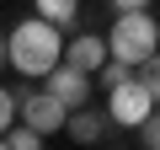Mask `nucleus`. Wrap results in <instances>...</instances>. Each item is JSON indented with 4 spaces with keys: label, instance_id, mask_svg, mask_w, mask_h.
I'll list each match as a JSON object with an SVG mask.
<instances>
[{
    "label": "nucleus",
    "instance_id": "dca6fc26",
    "mask_svg": "<svg viewBox=\"0 0 160 150\" xmlns=\"http://www.w3.org/2000/svg\"><path fill=\"white\" fill-rule=\"evenodd\" d=\"M155 54H160V48H155Z\"/></svg>",
    "mask_w": 160,
    "mask_h": 150
},
{
    "label": "nucleus",
    "instance_id": "39448f33",
    "mask_svg": "<svg viewBox=\"0 0 160 150\" xmlns=\"http://www.w3.org/2000/svg\"><path fill=\"white\" fill-rule=\"evenodd\" d=\"M16 97H22V118H27L38 134H59V129L69 123V107H64L48 86H43V91H16Z\"/></svg>",
    "mask_w": 160,
    "mask_h": 150
},
{
    "label": "nucleus",
    "instance_id": "7ed1b4c3",
    "mask_svg": "<svg viewBox=\"0 0 160 150\" xmlns=\"http://www.w3.org/2000/svg\"><path fill=\"white\" fill-rule=\"evenodd\" d=\"M155 107H160V102H155V91L139 81V70L128 75L123 86H112V91H107V113H112V123H118V129H139Z\"/></svg>",
    "mask_w": 160,
    "mask_h": 150
},
{
    "label": "nucleus",
    "instance_id": "1a4fd4ad",
    "mask_svg": "<svg viewBox=\"0 0 160 150\" xmlns=\"http://www.w3.org/2000/svg\"><path fill=\"white\" fill-rule=\"evenodd\" d=\"M38 6V16H48V22H59V27H69L75 16H80V0H32Z\"/></svg>",
    "mask_w": 160,
    "mask_h": 150
},
{
    "label": "nucleus",
    "instance_id": "9b49d317",
    "mask_svg": "<svg viewBox=\"0 0 160 150\" xmlns=\"http://www.w3.org/2000/svg\"><path fill=\"white\" fill-rule=\"evenodd\" d=\"M16 118H22V97H16L11 86H0V134H6Z\"/></svg>",
    "mask_w": 160,
    "mask_h": 150
},
{
    "label": "nucleus",
    "instance_id": "f03ea898",
    "mask_svg": "<svg viewBox=\"0 0 160 150\" xmlns=\"http://www.w3.org/2000/svg\"><path fill=\"white\" fill-rule=\"evenodd\" d=\"M107 43H112V54H118V59L144 64V59L160 48V22L149 16V6H144V11H118V22H112Z\"/></svg>",
    "mask_w": 160,
    "mask_h": 150
},
{
    "label": "nucleus",
    "instance_id": "423d86ee",
    "mask_svg": "<svg viewBox=\"0 0 160 150\" xmlns=\"http://www.w3.org/2000/svg\"><path fill=\"white\" fill-rule=\"evenodd\" d=\"M64 59L96 75V70H102V64L112 59V43H107L102 32H80V38H69V43H64Z\"/></svg>",
    "mask_w": 160,
    "mask_h": 150
},
{
    "label": "nucleus",
    "instance_id": "2eb2a0df",
    "mask_svg": "<svg viewBox=\"0 0 160 150\" xmlns=\"http://www.w3.org/2000/svg\"><path fill=\"white\" fill-rule=\"evenodd\" d=\"M11 64V38H0V70Z\"/></svg>",
    "mask_w": 160,
    "mask_h": 150
},
{
    "label": "nucleus",
    "instance_id": "9d476101",
    "mask_svg": "<svg viewBox=\"0 0 160 150\" xmlns=\"http://www.w3.org/2000/svg\"><path fill=\"white\" fill-rule=\"evenodd\" d=\"M128 75H133V64H128V59H118V54H112V59H107V64H102V70H96V81H102V86H107V91H112V86H123V81H128Z\"/></svg>",
    "mask_w": 160,
    "mask_h": 150
},
{
    "label": "nucleus",
    "instance_id": "f8f14e48",
    "mask_svg": "<svg viewBox=\"0 0 160 150\" xmlns=\"http://www.w3.org/2000/svg\"><path fill=\"white\" fill-rule=\"evenodd\" d=\"M133 70H139V81H144V86L155 91V102H160V54H149V59H144V64H133Z\"/></svg>",
    "mask_w": 160,
    "mask_h": 150
},
{
    "label": "nucleus",
    "instance_id": "6e6552de",
    "mask_svg": "<svg viewBox=\"0 0 160 150\" xmlns=\"http://www.w3.org/2000/svg\"><path fill=\"white\" fill-rule=\"evenodd\" d=\"M43 139H48V134H38V129H32L27 118H16V123L6 129V150H38Z\"/></svg>",
    "mask_w": 160,
    "mask_h": 150
},
{
    "label": "nucleus",
    "instance_id": "4468645a",
    "mask_svg": "<svg viewBox=\"0 0 160 150\" xmlns=\"http://www.w3.org/2000/svg\"><path fill=\"white\" fill-rule=\"evenodd\" d=\"M112 6H118V11H144L149 0H112Z\"/></svg>",
    "mask_w": 160,
    "mask_h": 150
},
{
    "label": "nucleus",
    "instance_id": "f257e3e1",
    "mask_svg": "<svg viewBox=\"0 0 160 150\" xmlns=\"http://www.w3.org/2000/svg\"><path fill=\"white\" fill-rule=\"evenodd\" d=\"M59 59H64L59 22H48V16H27V22L11 27V70H22L27 81H43Z\"/></svg>",
    "mask_w": 160,
    "mask_h": 150
},
{
    "label": "nucleus",
    "instance_id": "ddd939ff",
    "mask_svg": "<svg viewBox=\"0 0 160 150\" xmlns=\"http://www.w3.org/2000/svg\"><path fill=\"white\" fill-rule=\"evenodd\" d=\"M139 145H144V150H160V107L139 123Z\"/></svg>",
    "mask_w": 160,
    "mask_h": 150
},
{
    "label": "nucleus",
    "instance_id": "20e7f679",
    "mask_svg": "<svg viewBox=\"0 0 160 150\" xmlns=\"http://www.w3.org/2000/svg\"><path fill=\"white\" fill-rule=\"evenodd\" d=\"M43 86H48V91H53V97L75 113V107H86V102H91V70H80V64L59 59V64L43 75Z\"/></svg>",
    "mask_w": 160,
    "mask_h": 150
},
{
    "label": "nucleus",
    "instance_id": "0eeeda50",
    "mask_svg": "<svg viewBox=\"0 0 160 150\" xmlns=\"http://www.w3.org/2000/svg\"><path fill=\"white\" fill-rule=\"evenodd\" d=\"M107 129H112V113H107V107L91 113V102H86V107H75L69 123H64V134H69L75 145H96V139H107Z\"/></svg>",
    "mask_w": 160,
    "mask_h": 150
}]
</instances>
